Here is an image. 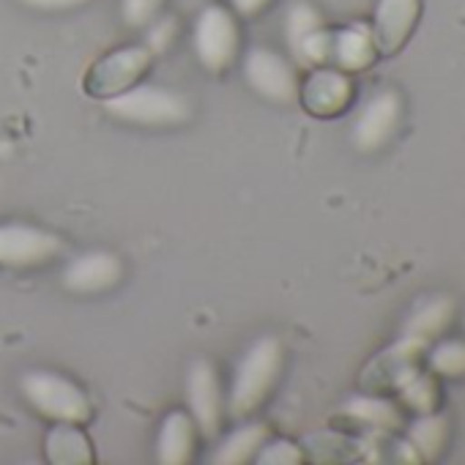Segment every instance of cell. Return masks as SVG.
I'll list each match as a JSON object with an SVG mask.
<instances>
[{"instance_id": "obj_1", "label": "cell", "mask_w": 465, "mask_h": 465, "mask_svg": "<svg viewBox=\"0 0 465 465\" xmlns=\"http://www.w3.org/2000/svg\"><path fill=\"white\" fill-rule=\"evenodd\" d=\"M282 345L274 337L258 340L244 359L236 367V378H232L230 389V411L232 416H250L255 413L274 391L280 372H282Z\"/></svg>"}, {"instance_id": "obj_2", "label": "cell", "mask_w": 465, "mask_h": 465, "mask_svg": "<svg viewBox=\"0 0 465 465\" xmlns=\"http://www.w3.org/2000/svg\"><path fill=\"white\" fill-rule=\"evenodd\" d=\"M104 110L115 121L132 126H148V129L181 126L192 118V107L186 96L159 85H134L118 96H110L104 99Z\"/></svg>"}, {"instance_id": "obj_3", "label": "cell", "mask_w": 465, "mask_h": 465, "mask_svg": "<svg viewBox=\"0 0 465 465\" xmlns=\"http://www.w3.org/2000/svg\"><path fill=\"white\" fill-rule=\"evenodd\" d=\"M192 47L203 69H208L211 74L227 72L242 55L239 17L232 15V9L219 6V4L205 6L194 20Z\"/></svg>"}, {"instance_id": "obj_4", "label": "cell", "mask_w": 465, "mask_h": 465, "mask_svg": "<svg viewBox=\"0 0 465 465\" xmlns=\"http://www.w3.org/2000/svg\"><path fill=\"white\" fill-rule=\"evenodd\" d=\"M20 389L25 400L47 419L64 424H85L94 416L88 394L69 378L47 370H34L23 375Z\"/></svg>"}, {"instance_id": "obj_5", "label": "cell", "mask_w": 465, "mask_h": 465, "mask_svg": "<svg viewBox=\"0 0 465 465\" xmlns=\"http://www.w3.org/2000/svg\"><path fill=\"white\" fill-rule=\"evenodd\" d=\"M153 66V53L145 45H129L118 47L107 55H102L83 77V91L99 102L118 96L134 85L143 83V77Z\"/></svg>"}, {"instance_id": "obj_6", "label": "cell", "mask_w": 465, "mask_h": 465, "mask_svg": "<svg viewBox=\"0 0 465 465\" xmlns=\"http://www.w3.org/2000/svg\"><path fill=\"white\" fill-rule=\"evenodd\" d=\"M424 353L427 345L413 340V337H400L391 348L381 351L361 372L359 383L367 394L378 397H391L397 394L408 378H413L424 367Z\"/></svg>"}, {"instance_id": "obj_7", "label": "cell", "mask_w": 465, "mask_h": 465, "mask_svg": "<svg viewBox=\"0 0 465 465\" xmlns=\"http://www.w3.org/2000/svg\"><path fill=\"white\" fill-rule=\"evenodd\" d=\"M64 252V242L50 230L9 222L0 224V266L4 269H39Z\"/></svg>"}, {"instance_id": "obj_8", "label": "cell", "mask_w": 465, "mask_h": 465, "mask_svg": "<svg viewBox=\"0 0 465 465\" xmlns=\"http://www.w3.org/2000/svg\"><path fill=\"white\" fill-rule=\"evenodd\" d=\"M244 77L252 85V91L269 102L291 104L299 99V77L293 64L266 47H255L244 55Z\"/></svg>"}, {"instance_id": "obj_9", "label": "cell", "mask_w": 465, "mask_h": 465, "mask_svg": "<svg viewBox=\"0 0 465 465\" xmlns=\"http://www.w3.org/2000/svg\"><path fill=\"white\" fill-rule=\"evenodd\" d=\"M402 115H405V104H402V96L397 91L386 88V91L375 94L364 104V110L359 113V118L353 124V132H351L353 145L364 153L381 151L397 134Z\"/></svg>"}, {"instance_id": "obj_10", "label": "cell", "mask_w": 465, "mask_h": 465, "mask_svg": "<svg viewBox=\"0 0 465 465\" xmlns=\"http://www.w3.org/2000/svg\"><path fill=\"white\" fill-rule=\"evenodd\" d=\"M299 99H302L304 110L315 118H340L353 107L356 83L342 69L318 66L299 85Z\"/></svg>"}, {"instance_id": "obj_11", "label": "cell", "mask_w": 465, "mask_h": 465, "mask_svg": "<svg viewBox=\"0 0 465 465\" xmlns=\"http://www.w3.org/2000/svg\"><path fill=\"white\" fill-rule=\"evenodd\" d=\"M424 0H378L372 15V39L381 58H394L405 50L419 28Z\"/></svg>"}, {"instance_id": "obj_12", "label": "cell", "mask_w": 465, "mask_h": 465, "mask_svg": "<svg viewBox=\"0 0 465 465\" xmlns=\"http://www.w3.org/2000/svg\"><path fill=\"white\" fill-rule=\"evenodd\" d=\"M186 397H189V408H192L197 432H203L205 438H213L222 430L224 405H222L219 375L208 361L192 364L189 381H186Z\"/></svg>"}, {"instance_id": "obj_13", "label": "cell", "mask_w": 465, "mask_h": 465, "mask_svg": "<svg viewBox=\"0 0 465 465\" xmlns=\"http://www.w3.org/2000/svg\"><path fill=\"white\" fill-rule=\"evenodd\" d=\"M124 277V266L110 252H88L74 258L64 272V288L77 296H94L115 288Z\"/></svg>"}, {"instance_id": "obj_14", "label": "cell", "mask_w": 465, "mask_h": 465, "mask_svg": "<svg viewBox=\"0 0 465 465\" xmlns=\"http://www.w3.org/2000/svg\"><path fill=\"white\" fill-rule=\"evenodd\" d=\"M454 315H457V304L454 299L449 296H427L421 299L405 318V326H402V334L405 337H413L424 345L440 340L451 323H454Z\"/></svg>"}, {"instance_id": "obj_15", "label": "cell", "mask_w": 465, "mask_h": 465, "mask_svg": "<svg viewBox=\"0 0 465 465\" xmlns=\"http://www.w3.org/2000/svg\"><path fill=\"white\" fill-rule=\"evenodd\" d=\"M378 58H381V53L375 47L370 25H348V28L334 34L331 61L337 64V69H342L348 74H356V72H364V69L375 66Z\"/></svg>"}, {"instance_id": "obj_16", "label": "cell", "mask_w": 465, "mask_h": 465, "mask_svg": "<svg viewBox=\"0 0 465 465\" xmlns=\"http://www.w3.org/2000/svg\"><path fill=\"white\" fill-rule=\"evenodd\" d=\"M197 424L189 413L173 411L162 421L159 440H156V460L164 465H183L194 457L197 446Z\"/></svg>"}, {"instance_id": "obj_17", "label": "cell", "mask_w": 465, "mask_h": 465, "mask_svg": "<svg viewBox=\"0 0 465 465\" xmlns=\"http://www.w3.org/2000/svg\"><path fill=\"white\" fill-rule=\"evenodd\" d=\"M342 413L356 427H364L370 432H397V430H405V416H402V411L389 397H378V394L356 397V400H351L345 405Z\"/></svg>"}, {"instance_id": "obj_18", "label": "cell", "mask_w": 465, "mask_h": 465, "mask_svg": "<svg viewBox=\"0 0 465 465\" xmlns=\"http://www.w3.org/2000/svg\"><path fill=\"white\" fill-rule=\"evenodd\" d=\"M449 419L435 411V413H419L411 424H405V440L416 449L421 462H435L443 457L449 446Z\"/></svg>"}, {"instance_id": "obj_19", "label": "cell", "mask_w": 465, "mask_h": 465, "mask_svg": "<svg viewBox=\"0 0 465 465\" xmlns=\"http://www.w3.org/2000/svg\"><path fill=\"white\" fill-rule=\"evenodd\" d=\"M45 449L55 465H88V462H94L91 440L85 438L80 424H64L61 421L55 430H50Z\"/></svg>"}, {"instance_id": "obj_20", "label": "cell", "mask_w": 465, "mask_h": 465, "mask_svg": "<svg viewBox=\"0 0 465 465\" xmlns=\"http://www.w3.org/2000/svg\"><path fill=\"white\" fill-rule=\"evenodd\" d=\"M402 408H408L411 413H435L443 405V389H440V378L435 372H430L427 367H421L413 378L405 381V386L397 391Z\"/></svg>"}, {"instance_id": "obj_21", "label": "cell", "mask_w": 465, "mask_h": 465, "mask_svg": "<svg viewBox=\"0 0 465 465\" xmlns=\"http://www.w3.org/2000/svg\"><path fill=\"white\" fill-rule=\"evenodd\" d=\"M424 367L438 378H449V381L465 378V340L440 337L430 342L424 353Z\"/></svg>"}, {"instance_id": "obj_22", "label": "cell", "mask_w": 465, "mask_h": 465, "mask_svg": "<svg viewBox=\"0 0 465 465\" xmlns=\"http://www.w3.org/2000/svg\"><path fill=\"white\" fill-rule=\"evenodd\" d=\"M266 435H269V427L263 424H247L236 430L219 446V454H213V462H224V465L250 462L252 457H258L261 446L266 443Z\"/></svg>"}, {"instance_id": "obj_23", "label": "cell", "mask_w": 465, "mask_h": 465, "mask_svg": "<svg viewBox=\"0 0 465 465\" xmlns=\"http://www.w3.org/2000/svg\"><path fill=\"white\" fill-rule=\"evenodd\" d=\"M323 28V20L321 15L315 12V6L310 4H293V9L288 12V20H285V39H288V47L293 53V58H299L304 42Z\"/></svg>"}, {"instance_id": "obj_24", "label": "cell", "mask_w": 465, "mask_h": 465, "mask_svg": "<svg viewBox=\"0 0 465 465\" xmlns=\"http://www.w3.org/2000/svg\"><path fill=\"white\" fill-rule=\"evenodd\" d=\"M167 0H121L124 23L134 31L148 28L156 17H162Z\"/></svg>"}, {"instance_id": "obj_25", "label": "cell", "mask_w": 465, "mask_h": 465, "mask_svg": "<svg viewBox=\"0 0 465 465\" xmlns=\"http://www.w3.org/2000/svg\"><path fill=\"white\" fill-rule=\"evenodd\" d=\"M258 462H280V465H296V462H302L304 460V454H302V449L296 446V443H288V440H274V443H263L261 446V451H258V457H255Z\"/></svg>"}, {"instance_id": "obj_26", "label": "cell", "mask_w": 465, "mask_h": 465, "mask_svg": "<svg viewBox=\"0 0 465 465\" xmlns=\"http://www.w3.org/2000/svg\"><path fill=\"white\" fill-rule=\"evenodd\" d=\"M178 36V25H175V20H170V17H156L151 25H148V50L153 53V55H159V53H164L170 45H173V39Z\"/></svg>"}, {"instance_id": "obj_27", "label": "cell", "mask_w": 465, "mask_h": 465, "mask_svg": "<svg viewBox=\"0 0 465 465\" xmlns=\"http://www.w3.org/2000/svg\"><path fill=\"white\" fill-rule=\"evenodd\" d=\"M23 6L34 9V12H47V15H61V12H74L88 6L91 0H20Z\"/></svg>"}, {"instance_id": "obj_28", "label": "cell", "mask_w": 465, "mask_h": 465, "mask_svg": "<svg viewBox=\"0 0 465 465\" xmlns=\"http://www.w3.org/2000/svg\"><path fill=\"white\" fill-rule=\"evenodd\" d=\"M277 0H230V9L239 20H255L263 12H269Z\"/></svg>"}]
</instances>
